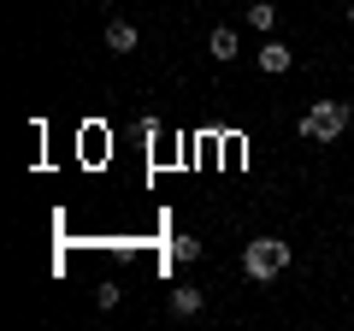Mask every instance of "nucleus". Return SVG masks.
Here are the masks:
<instances>
[{"label": "nucleus", "mask_w": 354, "mask_h": 331, "mask_svg": "<svg viewBox=\"0 0 354 331\" xmlns=\"http://www.w3.org/2000/svg\"><path fill=\"white\" fill-rule=\"evenodd\" d=\"M290 260H295V249H290L283 237H254L248 249H242V272H248L254 284H272Z\"/></svg>", "instance_id": "f257e3e1"}, {"label": "nucleus", "mask_w": 354, "mask_h": 331, "mask_svg": "<svg viewBox=\"0 0 354 331\" xmlns=\"http://www.w3.org/2000/svg\"><path fill=\"white\" fill-rule=\"evenodd\" d=\"M348 101H313V107H307V113H301V136L307 142H337L342 136V130H348Z\"/></svg>", "instance_id": "f03ea898"}, {"label": "nucleus", "mask_w": 354, "mask_h": 331, "mask_svg": "<svg viewBox=\"0 0 354 331\" xmlns=\"http://www.w3.org/2000/svg\"><path fill=\"white\" fill-rule=\"evenodd\" d=\"M254 60H260V71H266V77H283V71H290V65H295V53L283 48L278 36H266V48L254 53Z\"/></svg>", "instance_id": "7ed1b4c3"}, {"label": "nucleus", "mask_w": 354, "mask_h": 331, "mask_svg": "<svg viewBox=\"0 0 354 331\" xmlns=\"http://www.w3.org/2000/svg\"><path fill=\"white\" fill-rule=\"evenodd\" d=\"M201 307H207V296L195 290V284H177V290H171V314H177V319H195Z\"/></svg>", "instance_id": "20e7f679"}, {"label": "nucleus", "mask_w": 354, "mask_h": 331, "mask_svg": "<svg viewBox=\"0 0 354 331\" xmlns=\"http://www.w3.org/2000/svg\"><path fill=\"white\" fill-rule=\"evenodd\" d=\"M136 24H130V18H113V24H106V48L113 53H136Z\"/></svg>", "instance_id": "39448f33"}, {"label": "nucleus", "mask_w": 354, "mask_h": 331, "mask_svg": "<svg viewBox=\"0 0 354 331\" xmlns=\"http://www.w3.org/2000/svg\"><path fill=\"white\" fill-rule=\"evenodd\" d=\"M207 53H213V60H225V65H230V60H236V30H230V24H218L213 36H207Z\"/></svg>", "instance_id": "423d86ee"}, {"label": "nucleus", "mask_w": 354, "mask_h": 331, "mask_svg": "<svg viewBox=\"0 0 354 331\" xmlns=\"http://www.w3.org/2000/svg\"><path fill=\"white\" fill-rule=\"evenodd\" d=\"M248 24L272 36V24H278V6H272V0H254V6H248Z\"/></svg>", "instance_id": "0eeeda50"}, {"label": "nucleus", "mask_w": 354, "mask_h": 331, "mask_svg": "<svg viewBox=\"0 0 354 331\" xmlns=\"http://www.w3.org/2000/svg\"><path fill=\"white\" fill-rule=\"evenodd\" d=\"M171 255H177V260H201V242H195V237H177Z\"/></svg>", "instance_id": "6e6552de"}, {"label": "nucleus", "mask_w": 354, "mask_h": 331, "mask_svg": "<svg viewBox=\"0 0 354 331\" xmlns=\"http://www.w3.org/2000/svg\"><path fill=\"white\" fill-rule=\"evenodd\" d=\"M348 24H354V6H348Z\"/></svg>", "instance_id": "1a4fd4ad"}]
</instances>
